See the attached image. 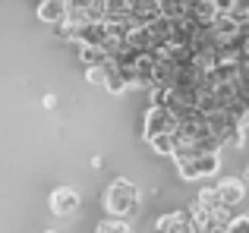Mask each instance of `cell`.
<instances>
[{
  "mask_svg": "<svg viewBox=\"0 0 249 233\" xmlns=\"http://www.w3.org/2000/svg\"><path fill=\"white\" fill-rule=\"evenodd\" d=\"M139 202H142L139 186H136L133 180H126V177L114 180V183L104 189V196H101L104 211H107L110 217H120V221L129 217V215H136V211H139Z\"/></svg>",
  "mask_w": 249,
  "mask_h": 233,
  "instance_id": "6da1fadb",
  "label": "cell"
},
{
  "mask_svg": "<svg viewBox=\"0 0 249 233\" xmlns=\"http://www.w3.org/2000/svg\"><path fill=\"white\" fill-rule=\"evenodd\" d=\"M177 133V116L170 114V107H148L145 120H142V135L145 142L158 139V135H174Z\"/></svg>",
  "mask_w": 249,
  "mask_h": 233,
  "instance_id": "7a4b0ae2",
  "label": "cell"
},
{
  "mask_svg": "<svg viewBox=\"0 0 249 233\" xmlns=\"http://www.w3.org/2000/svg\"><path fill=\"white\" fill-rule=\"evenodd\" d=\"M218 167H221L218 154H199V158H193V161L177 164V173H180V180H205V177H214Z\"/></svg>",
  "mask_w": 249,
  "mask_h": 233,
  "instance_id": "3957f363",
  "label": "cell"
},
{
  "mask_svg": "<svg viewBox=\"0 0 249 233\" xmlns=\"http://www.w3.org/2000/svg\"><path fill=\"white\" fill-rule=\"evenodd\" d=\"M48 205L57 217H73V215H79V208H82V196L73 186H57V189L51 192Z\"/></svg>",
  "mask_w": 249,
  "mask_h": 233,
  "instance_id": "277c9868",
  "label": "cell"
},
{
  "mask_svg": "<svg viewBox=\"0 0 249 233\" xmlns=\"http://www.w3.org/2000/svg\"><path fill=\"white\" fill-rule=\"evenodd\" d=\"M155 19H161V0H129V22L133 25L148 29Z\"/></svg>",
  "mask_w": 249,
  "mask_h": 233,
  "instance_id": "5b68a950",
  "label": "cell"
},
{
  "mask_svg": "<svg viewBox=\"0 0 249 233\" xmlns=\"http://www.w3.org/2000/svg\"><path fill=\"white\" fill-rule=\"evenodd\" d=\"M212 35L218 38V44L240 41V38L246 35V25H243V19H237V16H218L214 25H212Z\"/></svg>",
  "mask_w": 249,
  "mask_h": 233,
  "instance_id": "8992f818",
  "label": "cell"
},
{
  "mask_svg": "<svg viewBox=\"0 0 249 233\" xmlns=\"http://www.w3.org/2000/svg\"><path fill=\"white\" fill-rule=\"evenodd\" d=\"M218 192H221V205H224V211H233L246 199V183L237 180V177H224L218 183Z\"/></svg>",
  "mask_w": 249,
  "mask_h": 233,
  "instance_id": "52a82bcc",
  "label": "cell"
},
{
  "mask_svg": "<svg viewBox=\"0 0 249 233\" xmlns=\"http://www.w3.org/2000/svg\"><path fill=\"white\" fill-rule=\"evenodd\" d=\"M38 19L48 25H63L70 19V0H41L38 3Z\"/></svg>",
  "mask_w": 249,
  "mask_h": 233,
  "instance_id": "ba28073f",
  "label": "cell"
},
{
  "mask_svg": "<svg viewBox=\"0 0 249 233\" xmlns=\"http://www.w3.org/2000/svg\"><path fill=\"white\" fill-rule=\"evenodd\" d=\"M193 211H170V215H161L158 224H155V233H193Z\"/></svg>",
  "mask_w": 249,
  "mask_h": 233,
  "instance_id": "9c48e42d",
  "label": "cell"
},
{
  "mask_svg": "<svg viewBox=\"0 0 249 233\" xmlns=\"http://www.w3.org/2000/svg\"><path fill=\"white\" fill-rule=\"evenodd\" d=\"M126 76H123V69L117 67L114 60H107L104 63V92H110V95H120V92H126Z\"/></svg>",
  "mask_w": 249,
  "mask_h": 233,
  "instance_id": "30bf717a",
  "label": "cell"
},
{
  "mask_svg": "<svg viewBox=\"0 0 249 233\" xmlns=\"http://www.w3.org/2000/svg\"><path fill=\"white\" fill-rule=\"evenodd\" d=\"M79 60L91 69V67H104L110 57H107V50H104V48H95V44H82V48H79Z\"/></svg>",
  "mask_w": 249,
  "mask_h": 233,
  "instance_id": "8fae6325",
  "label": "cell"
},
{
  "mask_svg": "<svg viewBox=\"0 0 249 233\" xmlns=\"http://www.w3.org/2000/svg\"><path fill=\"white\" fill-rule=\"evenodd\" d=\"M196 205H202V208H208V211H221V208H224V205H221L218 183H214V186H205V189L199 192V199H196Z\"/></svg>",
  "mask_w": 249,
  "mask_h": 233,
  "instance_id": "7c38bea8",
  "label": "cell"
},
{
  "mask_svg": "<svg viewBox=\"0 0 249 233\" xmlns=\"http://www.w3.org/2000/svg\"><path fill=\"white\" fill-rule=\"evenodd\" d=\"M95 233H133V230H129V224L120 221V217H104V221H98Z\"/></svg>",
  "mask_w": 249,
  "mask_h": 233,
  "instance_id": "4fadbf2b",
  "label": "cell"
},
{
  "mask_svg": "<svg viewBox=\"0 0 249 233\" xmlns=\"http://www.w3.org/2000/svg\"><path fill=\"white\" fill-rule=\"evenodd\" d=\"M148 145L155 148V154H164V158H174V148H177V135H158L152 139Z\"/></svg>",
  "mask_w": 249,
  "mask_h": 233,
  "instance_id": "5bb4252c",
  "label": "cell"
},
{
  "mask_svg": "<svg viewBox=\"0 0 249 233\" xmlns=\"http://www.w3.org/2000/svg\"><path fill=\"white\" fill-rule=\"evenodd\" d=\"M170 92H174V88H167V85L148 88V101H152V107H167L170 104Z\"/></svg>",
  "mask_w": 249,
  "mask_h": 233,
  "instance_id": "9a60e30c",
  "label": "cell"
},
{
  "mask_svg": "<svg viewBox=\"0 0 249 233\" xmlns=\"http://www.w3.org/2000/svg\"><path fill=\"white\" fill-rule=\"evenodd\" d=\"M212 3H214V10H218L221 16H233V13L240 10L237 0H212Z\"/></svg>",
  "mask_w": 249,
  "mask_h": 233,
  "instance_id": "2e32d148",
  "label": "cell"
},
{
  "mask_svg": "<svg viewBox=\"0 0 249 233\" xmlns=\"http://www.w3.org/2000/svg\"><path fill=\"white\" fill-rule=\"evenodd\" d=\"M85 79L91 82V85H98V88H104V67H91L89 73H85Z\"/></svg>",
  "mask_w": 249,
  "mask_h": 233,
  "instance_id": "e0dca14e",
  "label": "cell"
},
{
  "mask_svg": "<svg viewBox=\"0 0 249 233\" xmlns=\"http://www.w3.org/2000/svg\"><path fill=\"white\" fill-rule=\"evenodd\" d=\"M231 233H249V217H246V215L233 217V224H231Z\"/></svg>",
  "mask_w": 249,
  "mask_h": 233,
  "instance_id": "ac0fdd59",
  "label": "cell"
},
{
  "mask_svg": "<svg viewBox=\"0 0 249 233\" xmlns=\"http://www.w3.org/2000/svg\"><path fill=\"white\" fill-rule=\"evenodd\" d=\"M233 16H237V19H243V25H246V29H249V6H246L243 13H233Z\"/></svg>",
  "mask_w": 249,
  "mask_h": 233,
  "instance_id": "d6986e66",
  "label": "cell"
},
{
  "mask_svg": "<svg viewBox=\"0 0 249 233\" xmlns=\"http://www.w3.org/2000/svg\"><path fill=\"white\" fill-rule=\"evenodd\" d=\"M243 183L249 186V164H246V170H243Z\"/></svg>",
  "mask_w": 249,
  "mask_h": 233,
  "instance_id": "ffe728a7",
  "label": "cell"
},
{
  "mask_svg": "<svg viewBox=\"0 0 249 233\" xmlns=\"http://www.w3.org/2000/svg\"><path fill=\"white\" fill-rule=\"evenodd\" d=\"M246 217H249V208H246Z\"/></svg>",
  "mask_w": 249,
  "mask_h": 233,
  "instance_id": "44dd1931",
  "label": "cell"
},
{
  "mask_svg": "<svg viewBox=\"0 0 249 233\" xmlns=\"http://www.w3.org/2000/svg\"><path fill=\"white\" fill-rule=\"evenodd\" d=\"M48 233H51V230H48Z\"/></svg>",
  "mask_w": 249,
  "mask_h": 233,
  "instance_id": "7402d4cb",
  "label": "cell"
}]
</instances>
